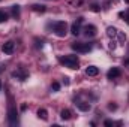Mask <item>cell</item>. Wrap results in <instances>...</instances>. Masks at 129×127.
<instances>
[{
  "mask_svg": "<svg viewBox=\"0 0 129 127\" xmlns=\"http://www.w3.org/2000/svg\"><path fill=\"white\" fill-rule=\"evenodd\" d=\"M59 61L69 69H78V63H80L77 55H64V57L59 58Z\"/></svg>",
  "mask_w": 129,
  "mask_h": 127,
  "instance_id": "1",
  "label": "cell"
},
{
  "mask_svg": "<svg viewBox=\"0 0 129 127\" xmlns=\"http://www.w3.org/2000/svg\"><path fill=\"white\" fill-rule=\"evenodd\" d=\"M53 29H54V32H56V34H57L59 37H64V36L68 34V24H66L64 21H57V23H54V24H53Z\"/></svg>",
  "mask_w": 129,
  "mask_h": 127,
  "instance_id": "2",
  "label": "cell"
},
{
  "mask_svg": "<svg viewBox=\"0 0 129 127\" xmlns=\"http://www.w3.org/2000/svg\"><path fill=\"white\" fill-rule=\"evenodd\" d=\"M71 46H72V49H74V51H77V52H81V54H84V52H89V51L92 49V46H90L89 43H83V42H75V43H72Z\"/></svg>",
  "mask_w": 129,
  "mask_h": 127,
  "instance_id": "3",
  "label": "cell"
},
{
  "mask_svg": "<svg viewBox=\"0 0 129 127\" xmlns=\"http://www.w3.org/2000/svg\"><path fill=\"white\" fill-rule=\"evenodd\" d=\"M107 34H108L110 37H117V36H119L120 40H126V36H125L123 33H120L116 27H108V29H107Z\"/></svg>",
  "mask_w": 129,
  "mask_h": 127,
  "instance_id": "4",
  "label": "cell"
},
{
  "mask_svg": "<svg viewBox=\"0 0 129 127\" xmlns=\"http://www.w3.org/2000/svg\"><path fill=\"white\" fill-rule=\"evenodd\" d=\"M15 51V43L12 42V40H8V42H5L3 45H2V52L3 54H12Z\"/></svg>",
  "mask_w": 129,
  "mask_h": 127,
  "instance_id": "5",
  "label": "cell"
},
{
  "mask_svg": "<svg viewBox=\"0 0 129 127\" xmlns=\"http://www.w3.org/2000/svg\"><path fill=\"white\" fill-rule=\"evenodd\" d=\"M8 118H9V123H11L12 126L17 124L18 114H17V109H15V108H9V111H8Z\"/></svg>",
  "mask_w": 129,
  "mask_h": 127,
  "instance_id": "6",
  "label": "cell"
},
{
  "mask_svg": "<svg viewBox=\"0 0 129 127\" xmlns=\"http://www.w3.org/2000/svg\"><path fill=\"white\" fill-rule=\"evenodd\" d=\"M81 24H83V18H78V20H77V23L72 26L71 33H72L74 36H78V34H80V32H81V27H80V26H81Z\"/></svg>",
  "mask_w": 129,
  "mask_h": 127,
  "instance_id": "7",
  "label": "cell"
},
{
  "mask_svg": "<svg viewBox=\"0 0 129 127\" xmlns=\"http://www.w3.org/2000/svg\"><path fill=\"white\" fill-rule=\"evenodd\" d=\"M96 27L95 26H92V24H89V26H86L84 27V34L87 36V37H93L95 34H96Z\"/></svg>",
  "mask_w": 129,
  "mask_h": 127,
  "instance_id": "8",
  "label": "cell"
},
{
  "mask_svg": "<svg viewBox=\"0 0 129 127\" xmlns=\"http://www.w3.org/2000/svg\"><path fill=\"white\" fill-rule=\"evenodd\" d=\"M120 75H122V72H120V69H117V67H113V69H110V70H108V73H107L108 79H114V78H119Z\"/></svg>",
  "mask_w": 129,
  "mask_h": 127,
  "instance_id": "9",
  "label": "cell"
},
{
  "mask_svg": "<svg viewBox=\"0 0 129 127\" xmlns=\"http://www.w3.org/2000/svg\"><path fill=\"white\" fill-rule=\"evenodd\" d=\"M86 73H87L89 76H96L98 73H99V69H98L96 66H89V67L86 69Z\"/></svg>",
  "mask_w": 129,
  "mask_h": 127,
  "instance_id": "10",
  "label": "cell"
},
{
  "mask_svg": "<svg viewBox=\"0 0 129 127\" xmlns=\"http://www.w3.org/2000/svg\"><path fill=\"white\" fill-rule=\"evenodd\" d=\"M75 105H77V108H78L80 111H90V105L86 103V102H77Z\"/></svg>",
  "mask_w": 129,
  "mask_h": 127,
  "instance_id": "11",
  "label": "cell"
},
{
  "mask_svg": "<svg viewBox=\"0 0 129 127\" xmlns=\"http://www.w3.org/2000/svg\"><path fill=\"white\" fill-rule=\"evenodd\" d=\"M14 76H15V78H20L21 81H24V79L27 78V73H26L24 70H17V72H14Z\"/></svg>",
  "mask_w": 129,
  "mask_h": 127,
  "instance_id": "12",
  "label": "cell"
},
{
  "mask_svg": "<svg viewBox=\"0 0 129 127\" xmlns=\"http://www.w3.org/2000/svg\"><path fill=\"white\" fill-rule=\"evenodd\" d=\"M38 117L41 120H48V112L47 109H38Z\"/></svg>",
  "mask_w": 129,
  "mask_h": 127,
  "instance_id": "13",
  "label": "cell"
},
{
  "mask_svg": "<svg viewBox=\"0 0 129 127\" xmlns=\"http://www.w3.org/2000/svg\"><path fill=\"white\" fill-rule=\"evenodd\" d=\"M60 117H62V120H69V118L72 117V112H71L69 109H63V111L60 112Z\"/></svg>",
  "mask_w": 129,
  "mask_h": 127,
  "instance_id": "14",
  "label": "cell"
},
{
  "mask_svg": "<svg viewBox=\"0 0 129 127\" xmlns=\"http://www.w3.org/2000/svg\"><path fill=\"white\" fill-rule=\"evenodd\" d=\"M11 11H12V17H15V18L20 15V6H18V5L12 6V8H11Z\"/></svg>",
  "mask_w": 129,
  "mask_h": 127,
  "instance_id": "15",
  "label": "cell"
},
{
  "mask_svg": "<svg viewBox=\"0 0 129 127\" xmlns=\"http://www.w3.org/2000/svg\"><path fill=\"white\" fill-rule=\"evenodd\" d=\"M32 9L36 11V12H45V6H44V5H33Z\"/></svg>",
  "mask_w": 129,
  "mask_h": 127,
  "instance_id": "16",
  "label": "cell"
},
{
  "mask_svg": "<svg viewBox=\"0 0 129 127\" xmlns=\"http://www.w3.org/2000/svg\"><path fill=\"white\" fill-rule=\"evenodd\" d=\"M6 20H8V15H6L3 11H0V23H5Z\"/></svg>",
  "mask_w": 129,
  "mask_h": 127,
  "instance_id": "17",
  "label": "cell"
},
{
  "mask_svg": "<svg viewBox=\"0 0 129 127\" xmlns=\"http://www.w3.org/2000/svg\"><path fill=\"white\" fill-rule=\"evenodd\" d=\"M51 90H54V91H59V90H60V84H59V82H53V85H51Z\"/></svg>",
  "mask_w": 129,
  "mask_h": 127,
  "instance_id": "18",
  "label": "cell"
},
{
  "mask_svg": "<svg viewBox=\"0 0 129 127\" xmlns=\"http://www.w3.org/2000/svg\"><path fill=\"white\" fill-rule=\"evenodd\" d=\"M104 126H107V127H111V126H114V123H113L111 120H105V123H104Z\"/></svg>",
  "mask_w": 129,
  "mask_h": 127,
  "instance_id": "19",
  "label": "cell"
},
{
  "mask_svg": "<svg viewBox=\"0 0 129 127\" xmlns=\"http://www.w3.org/2000/svg\"><path fill=\"white\" fill-rule=\"evenodd\" d=\"M108 109H110V111H116V109H117V105H114V103H110V105H108Z\"/></svg>",
  "mask_w": 129,
  "mask_h": 127,
  "instance_id": "20",
  "label": "cell"
},
{
  "mask_svg": "<svg viewBox=\"0 0 129 127\" xmlns=\"http://www.w3.org/2000/svg\"><path fill=\"white\" fill-rule=\"evenodd\" d=\"M120 17H125V20H126V23L129 24V11L126 12V14H120Z\"/></svg>",
  "mask_w": 129,
  "mask_h": 127,
  "instance_id": "21",
  "label": "cell"
},
{
  "mask_svg": "<svg viewBox=\"0 0 129 127\" xmlns=\"http://www.w3.org/2000/svg\"><path fill=\"white\" fill-rule=\"evenodd\" d=\"M92 9H93L95 12H98V11H99V6H98V5H93V6H92Z\"/></svg>",
  "mask_w": 129,
  "mask_h": 127,
  "instance_id": "22",
  "label": "cell"
},
{
  "mask_svg": "<svg viewBox=\"0 0 129 127\" xmlns=\"http://www.w3.org/2000/svg\"><path fill=\"white\" fill-rule=\"evenodd\" d=\"M125 63H126V64H129V58H126V60H125Z\"/></svg>",
  "mask_w": 129,
  "mask_h": 127,
  "instance_id": "23",
  "label": "cell"
},
{
  "mask_svg": "<svg viewBox=\"0 0 129 127\" xmlns=\"http://www.w3.org/2000/svg\"><path fill=\"white\" fill-rule=\"evenodd\" d=\"M0 91H2V81H0Z\"/></svg>",
  "mask_w": 129,
  "mask_h": 127,
  "instance_id": "24",
  "label": "cell"
},
{
  "mask_svg": "<svg viewBox=\"0 0 129 127\" xmlns=\"http://www.w3.org/2000/svg\"><path fill=\"white\" fill-rule=\"evenodd\" d=\"M125 2H126V3H129V0H125Z\"/></svg>",
  "mask_w": 129,
  "mask_h": 127,
  "instance_id": "25",
  "label": "cell"
}]
</instances>
